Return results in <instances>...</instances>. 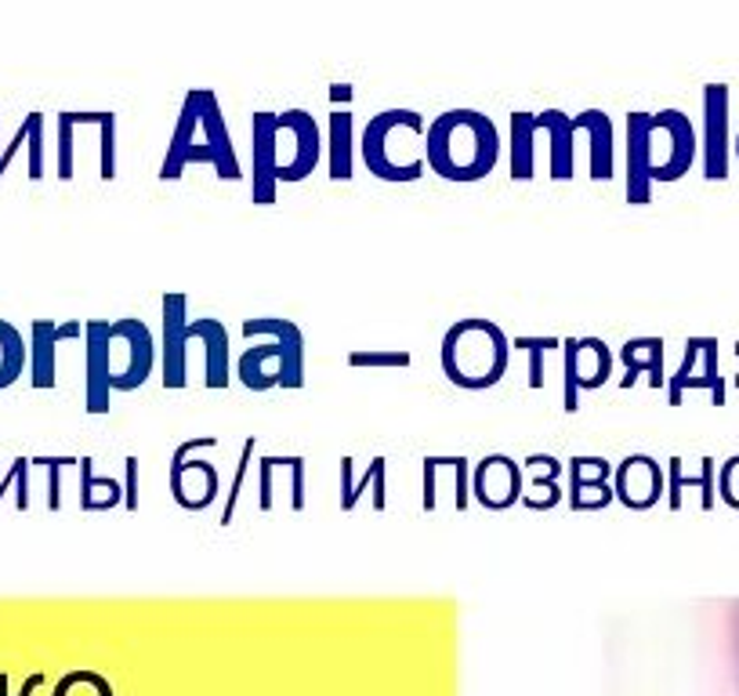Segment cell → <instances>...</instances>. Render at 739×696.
<instances>
[{
	"instance_id": "cell-1",
	"label": "cell",
	"mask_w": 739,
	"mask_h": 696,
	"mask_svg": "<svg viewBox=\"0 0 739 696\" xmlns=\"http://www.w3.org/2000/svg\"><path fill=\"white\" fill-rule=\"evenodd\" d=\"M323 160L320 124L305 109L251 117V200L272 208L283 182H305Z\"/></svg>"
},
{
	"instance_id": "cell-2",
	"label": "cell",
	"mask_w": 739,
	"mask_h": 696,
	"mask_svg": "<svg viewBox=\"0 0 739 696\" xmlns=\"http://www.w3.org/2000/svg\"><path fill=\"white\" fill-rule=\"evenodd\" d=\"M700 153L692 120L681 109L627 113V203L646 208L656 182L686 179Z\"/></svg>"
},
{
	"instance_id": "cell-3",
	"label": "cell",
	"mask_w": 739,
	"mask_h": 696,
	"mask_svg": "<svg viewBox=\"0 0 739 696\" xmlns=\"http://www.w3.org/2000/svg\"><path fill=\"white\" fill-rule=\"evenodd\" d=\"M193 163H211L222 182L243 179L236 145H232V134L225 124V109L211 88L185 91L182 113H178V124H174V134L168 142V153H163L156 179L178 182L185 174V168H193Z\"/></svg>"
},
{
	"instance_id": "cell-4",
	"label": "cell",
	"mask_w": 739,
	"mask_h": 696,
	"mask_svg": "<svg viewBox=\"0 0 739 696\" xmlns=\"http://www.w3.org/2000/svg\"><path fill=\"white\" fill-rule=\"evenodd\" d=\"M500 134L478 109H446L424 134V168L446 182H478L497 168Z\"/></svg>"
},
{
	"instance_id": "cell-5",
	"label": "cell",
	"mask_w": 739,
	"mask_h": 696,
	"mask_svg": "<svg viewBox=\"0 0 739 696\" xmlns=\"http://www.w3.org/2000/svg\"><path fill=\"white\" fill-rule=\"evenodd\" d=\"M240 334L246 341H262L251 345L236 363V377L243 389L269 392V389H301L305 385V334L294 320L283 316H257L243 320Z\"/></svg>"
},
{
	"instance_id": "cell-6",
	"label": "cell",
	"mask_w": 739,
	"mask_h": 696,
	"mask_svg": "<svg viewBox=\"0 0 739 696\" xmlns=\"http://www.w3.org/2000/svg\"><path fill=\"white\" fill-rule=\"evenodd\" d=\"M439 363H443V374L454 381L457 389H468V392L493 389L512 366V337L493 320H483V316L457 320L443 334Z\"/></svg>"
},
{
	"instance_id": "cell-7",
	"label": "cell",
	"mask_w": 739,
	"mask_h": 696,
	"mask_svg": "<svg viewBox=\"0 0 739 696\" xmlns=\"http://www.w3.org/2000/svg\"><path fill=\"white\" fill-rule=\"evenodd\" d=\"M424 134L428 120L417 109H381L360 139L366 171L381 182H417L424 174Z\"/></svg>"
},
{
	"instance_id": "cell-8",
	"label": "cell",
	"mask_w": 739,
	"mask_h": 696,
	"mask_svg": "<svg viewBox=\"0 0 739 696\" xmlns=\"http://www.w3.org/2000/svg\"><path fill=\"white\" fill-rule=\"evenodd\" d=\"M512 179L529 182L537 174V145H547V179L569 182L577 174V128L563 109L544 113H512Z\"/></svg>"
},
{
	"instance_id": "cell-9",
	"label": "cell",
	"mask_w": 739,
	"mask_h": 696,
	"mask_svg": "<svg viewBox=\"0 0 739 696\" xmlns=\"http://www.w3.org/2000/svg\"><path fill=\"white\" fill-rule=\"evenodd\" d=\"M105 356H109V389L134 392L142 389L156 363V341L149 326L134 316L105 320Z\"/></svg>"
},
{
	"instance_id": "cell-10",
	"label": "cell",
	"mask_w": 739,
	"mask_h": 696,
	"mask_svg": "<svg viewBox=\"0 0 739 696\" xmlns=\"http://www.w3.org/2000/svg\"><path fill=\"white\" fill-rule=\"evenodd\" d=\"M214 446H217V435H196V440L174 446L168 480H171V497L178 508L207 512L217 501V494H222V475H217V468L211 461L196 457V450H214Z\"/></svg>"
},
{
	"instance_id": "cell-11",
	"label": "cell",
	"mask_w": 739,
	"mask_h": 696,
	"mask_svg": "<svg viewBox=\"0 0 739 696\" xmlns=\"http://www.w3.org/2000/svg\"><path fill=\"white\" fill-rule=\"evenodd\" d=\"M613 349L601 337H566L563 341V411H580V392L601 389L613 377Z\"/></svg>"
},
{
	"instance_id": "cell-12",
	"label": "cell",
	"mask_w": 739,
	"mask_h": 696,
	"mask_svg": "<svg viewBox=\"0 0 739 696\" xmlns=\"http://www.w3.org/2000/svg\"><path fill=\"white\" fill-rule=\"evenodd\" d=\"M163 331H160V381L163 389H185L189 385V297L182 291L163 294Z\"/></svg>"
},
{
	"instance_id": "cell-13",
	"label": "cell",
	"mask_w": 739,
	"mask_h": 696,
	"mask_svg": "<svg viewBox=\"0 0 739 696\" xmlns=\"http://www.w3.org/2000/svg\"><path fill=\"white\" fill-rule=\"evenodd\" d=\"M703 389L715 395V403L725 406V377L718 371V337H689L686 356H681L678 371L667 377V403L678 406L686 392Z\"/></svg>"
},
{
	"instance_id": "cell-14",
	"label": "cell",
	"mask_w": 739,
	"mask_h": 696,
	"mask_svg": "<svg viewBox=\"0 0 739 696\" xmlns=\"http://www.w3.org/2000/svg\"><path fill=\"white\" fill-rule=\"evenodd\" d=\"M523 490L526 472L508 454H486L472 468V501L483 504L486 512H508L512 504L523 501Z\"/></svg>"
},
{
	"instance_id": "cell-15",
	"label": "cell",
	"mask_w": 739,
	"mask_h": 696,
	"mask_svg": "<svg viewBox=\"0 0 739 696\" xmlns=\"http://www.w3.org/2000/svg\"><path fill=\"white\" fill-rule=\"evenodd\" d=\"M729 88L725 84H707L703 88V179L725 182L729 179V160H732V134H729Z\"/></svg>"
},
{
	"instance_id": "cell-16",
	"label": "cell",
	"mask_w": 739,
	"mask_h": 696,
	"mask_svg": "<svg viewBox=\"0 0 739 696\" xmlns=\"http://www.w3.org/2000/svg\"><path fill=\"white\" fill-rule=\"evenodd\" d=\"M667 494V475L660 461L649 454H627L613 464V501H620L627 512H649Z\"/></svg>"
},
{
	"instance_id": "cell-17",
	"label": "cell",
	"mask_w": 739,
	"mask_h": 696,
	"mask_svg": "<svg viewBox=\"0 0 739 696\" xmlns=\"http://www.w3.org/2000/svg\"><path fill=\"white\" fill-rule=\"evenodd\" d=\"M84 337L80 320H33L30 323V385L48 392L59 385V345Z\"/></svg>"
},
{
	"instance_id": "cell-18",
	"label": "cell",
	"mask_w": 739,
	"mask_h": 696,
	"mask_svg": "<svg viewBox=\"0 0 739 696\" xmlns=\"http://www.w3.org/2000/svg\"><path fill=\"white\" fill-rule=\"evenodd\" d=\"M305 480H308V464L301 454H265L257 457V508L272 512L276 508V494L280 486H286V497H291L294 512H305Z\"/></svg>"
},
{
	"instance_id": "cell-19",
	"label": "cell",
	"mask_w": 739,
	"mask_h": 696,
	"mask_svg": "<svg viewBox=\"0 0 739 696\" xmlns=\"http://www.w3.org/2000/svg\"><path fill=\"white\" fill-rule=\"evenodd\" d=\"M566 475H569L566 501L573 512H598L606 508V504H613V464L606 457H591V454L569 457Z\"/></svg>"
},
{
	"instance_id": "cell-20",
	"label": "cell",
	"mask_w": 739,
	"mask_h": 696,
	"mask_svg": "<svg viewBox=\"0 0 739 696\" xmlns=\"http://www.w3.org/2000/svg\"><path fill=\"white\" fill-rule=\"evenodd\" d=\"M113 389H109V356H105V320L84 323V411L91 417L109 414Z\"/></svg>"
},
{
	"instance_id": "cell-21",
	"label": "cell",
	"mask_w": 739,
	"mask_h": 696,
	"mask_svg": "<svg viewBox=\"0 0 739 696\" xmlns=\"http://www.w3.org/2000/svg\"><path fill=\"white\" fill-rule=\"evenodd\" d=\"M30 153V163H26V179L40 182L44 179V163H48V149H44V113L33 109V113L22 117V124L16 128V134L4 142V117H0V179L8 174L11 160L19 153Z\"/></svg>"
},
{
	"instance_id": "cell-22",
	"label": "cell",
	"mask_w": 739,
	"mask_h": 696,
	"mask_svg": "<svg viewBox=\"0 0 739 696\" xmlns=\"http://www.w3.org/2000/svg\"><path fill=\"white\" fill-rule=\"evenodd\" d=\"M523 472L529 475V483L523 490V501H518L523 508H529V512H551V508H558V504L566 501V494H563L566 464L558 461V457H551V454H529L523 461Z\"/></svg>"
},
{
	"instance_id": "cell-23",
	"label": "cell",
	"mask_w": 739,
	"mask_h": 696,
	"mask_svg": "<svg viewBox=\"0 0 739 696\" xmlns=\"http://www.w3.org/2000/svg\"><path fill=\"white\" fill-rule=\"evenodd\" d=\"M189 331H193L196 345L203 349V385L211 392L217 389H229L232 381V363H229V331L222 320L214 316H200L189 323Z\"/></svg>"
},
{
	"instance_id": "cell-24",
	"label": "cell",
	"mask_w": 739,
	"mask_h": 696,
	"mask_svg": "<svg viewBox=\"0 0 739 696\" xmlns=\"http://www.w3.org/2000/svg\"><path fill=\"white\" fill-rule=\"evenodd\" d=\"M385 475H388V461L385 457H374L363 468V475H355V457H341V512H355V504L366 494V490H374L370 494V504H374V512H385L388 508V486H385Z\"/></svg>"
},
{
	"instance_id": "cell-25",
	"label": "cell",
	"mask_w": 739,
	"mask_h": 696,
	"mask_svg": "<svg viewBox=\"0 0 739 696\" xmlns=\"http://www.w3.org/2000/svg\"><path fill=\"white\" fill-rule=\"evenodd\" d=\"M620 363H624V377L620 389L638 385V377H649L652 389H664V337H627L620 345Z\"/></svg>"
},
{
	"instance_id": "cell-26",
	"label": "cell",
	"mask_w": 739,
	"mask_h": 696,
	"mask_svg": "<svg viewBox=\"0 0 739 696\" xmlns=\"http://www.w3.org/2000/svg\"><path fill=\"white\" fill-rule=\"evenodd\" d=\"M664 475H667V504H670V512L681 508V494H686L689 486L700 490L703 512L715 508V494H718V461H715V457H703V461H700V472H689V475H686V461L670 457Z\"/></svg>"
},
{
	"instance_id": "cell-27",
	"label": "cell",
	"mask_w": 739,
	"mask_h": 696,
	"mask_svg": "<svg viewBox=\"0 0 739 696\" xmlns=\"http://www.w3.org/2000/svg\"><path fill=\"white\" fill-rule=\"evenodd\" d=\"M573 128H577V134H587V145H591V179L609 182L616 168L609 113L606 109H584L580 117H573Z\"/></svg>"
},
{
	"instance_id": "cell-28",
	"label": "cell",
	"mask_w": 739,
	"mask_h": 696,
	"mask_svg": "<svg viewBox=\"0 0 739 696\" xmlns=\"http://www.w3.org/2000/svg\"><path fill=\"white\" fill-rule=\"evenodd\" d=\"M326 168H331L334 182H352V168H355L352 109H331V124H326Z\"/></svg>"
},
{
	"instance_id": "cell-29",
	"label": "cell",
	"mask_w": 739,
	"mask_h": 696,
	"mask_svg": "<svg viewBox=\"0 0 739 696\" xmlns=\"http://www.w3.org/2000/svg\"><path fill=\"white\" fill-rule=\"evenodd\" d=\"M99 124V113H59L54 120V134H59V149H54V179L59 182H73L77 179V128H94Z\"/></svg>"
},
{
	"instance_id": "cell-30",
	"label": "cell",
	"mask_w": 739,
	"mask_h": 696,
	"mask_svg": "<svg viewBox=\"0 0 739 696\" xmlns=\"http://www.w3.org/2000/svg\"><path fill=\"white\" fill-rule=\"evenodd\" d=\"M80 508L84 512H109L123 504V486L117 480H99L94 475V457H80Z\"/></svg>"
},
{
	"instance_id": "cell-31",
	"label": "cell",
	"mask_w": 739,
	"mask_h": 696,
	"mask_svg": "<svg viewBox=\"0 0 739 696\" xmlns=\"http://www.w3.org/2000/svg\"><path fill=\"white\" fill-rule=\"evenodd\" d=\"M26 371H30V341L16 323L0 320V389H11Z\"/></svg>"
},
{
	"instance_id": "cell-32",
	"label": "cell",
	"mask_w": 739,
	"mask_h": 696,
	"mask_svg": "<svg viewBox=\"0 0 739 696\" xmlns=\"http://www.w3.org/2000/svg\"><path fill=\"white\" fill-rule=\"evenodd\" d=\"M414 363L406 349H352L348 352V366L355 371H406Z\"/></svg>"
},
{
	"instance_id": "cell-33",
	"label": "cell",
	"mask_w": 739,
	"mask_h": 696,
	"mask_svg": "<svg viewBox=\"0 0 739 696\" xmlns=\"http://www.w3.org/2000/svg\"><path fill=\"white\" fill-rule=\"evenodd\" d=\"M30 472H33V457H16L8 464V472L0 475V501L8 494L16 497L19 512H30Z\"/></svg>"
},
{
	"instance_id": "cell-34",
	"label": "cell",
	"mask_w": 739,
	"mask_h": 696,
	"mask_svg": "<svg viewBox=\"0 0 739 696\" xmlns=\"http://www.w3.org/2000/svg\"><path fill=\"white\" fill-rule=\"evenodd\" d=\"M558 345H563L558 337H533V334H523V337L512 341L515 352H526V356H529V389L533 392L544 389V356L551 349H558Z\"/></svg>"
},
{
	"instance_id": "cell-35",
	"label": "cell",
	"mask_w": 739,
	"mask_h": 696,
	"mask_svg": "<svg viewBox=\"0 0 739 696\" xmlns=\"http://www.w3.org/2000/svg\"><path fill=\"white\" fill-rule=\"evenodd\" d=\"M254 435H246L243 440V450H240V464H236V475H232V483H229V497H225V508H222V518L217 523L222 526H229L232 518H236V504H240V494H243V483H246V472H251V464H254Z\"/></svg>"
},
{
	"instance_id": "cell-36",
	"label": "cell",
	"mask_w": 739,
	"mask_h": 696,
	"mask_svg": "<svg viewBox=\"0 0 739 696\" xmlns=\"http://www.w3.org/2000/svg\"><path fill=\"white\" fill-rule=\"evenodd\" d=\"M54 696H113L109 682L94 672H70L59 686H54Z\"/></svg>"
},
{
	"instance_id": "cell-37",
	"label": "cell",
	"mask_w": 739,
	"mask_h": 696,
	"mask_svg": "<svg viewBox=\"0 0 739 696\" xmlns=\"http://www.w3.org/2000/svg\"><path fill=\"white\" fill-rule=\"evenodd\" d=\"M70 464H80V457H33V468L48 472V508L59 512L62 508V472Z\"/></svg>"
},
{
	"instance_id": "cell-38",
	"label": "cell",
	"mask_w": 739,
	"mask_h": 696,
	"mask_svg": "<svg viewBox=\"0 0 739 696\" xmlns=\"http://www.w3.org/2000/svg\"><path fill=\"white\" fill-rule=\"evenodd\" d=\"M718 494H721L725 504H729V508L739 512V454L721 464V472H718Z\"/></svg>"
},
{
	"instance_id": "cell-39",
	"label": "cell",
	"mask_w": 739,
	"mask_h": 696,
	"mask_svg": "<svg viewBox=\"0 0 739 696\" xmlns=\"http://www.w3.org/2000/svg\"><path fill=\"white\" fill-rule=\"evenodd\" d=\"M123 468H128V480H123V508L139 512V457L128 454L123 457Z\"/></svg>"
},
{
	"instance_id": "cell-40",
	"label": "cell",
	"mask_w": 739,
	"mask_h": 696,
	"mask_svg": "<svg viewBox=\"0 0 739 696\" xmlns=\"http://www.w3.org/2000/svg\"><path fill=\"white\" fill-rule=\"evenodd\" d=\"M40 686H44V675L37 672V675H30V678L22 682V693H19V696H33ZM0 696H8V675H0Z\"/></svg>"
},
{
	"instance_id": "cell-41",
	"label": "cell",
	"mask_w": 739,
	"mask_h": 696,
	"mask_svg": "<svg viewBox=\"0 0 739 696\" xmlns=\"http://www.w3.org/2000/svg\"><path fill=\"white\" fill-rule=\"evenodd\" d=\"M352 99V88L348 84H334L331 88V102H348Z\"/></svg>"
},
{
	"instance_id": "cell-42",
	"label": "cell",
	"mask_w": 739,
	"mask_h": 696,
	"mask_svg": "<svg viewBox=\"0 0 739 696\" xmlns=\"http://www.w3.org/2000/svg\"><path fill=\"white\" fill-rule=\"evenodd\" d=\"M736 160H739V134H736Z\"/></svg>"
}]
</instances>
